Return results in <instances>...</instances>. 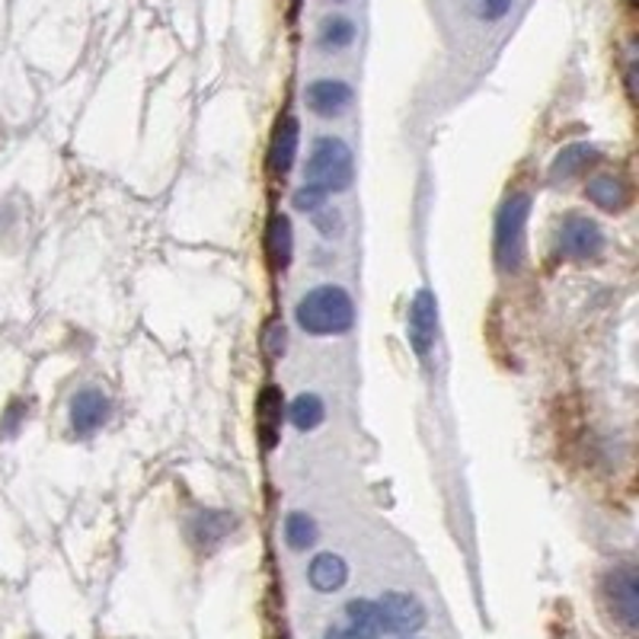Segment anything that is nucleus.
Returning a JSON list of instances; mask_svg holds the SVG:
<instances>
[{
	"label": "nucleus",
	"mask_w": 639,
	"mask_h": 639,
	"mask_svg": "<svg viewBox=\"0 0 639 639\" xmlns=\"http://www.w3.org/2000/svg\"><path fill=\"white\" fill-rule=\"evenodd\" d=\"M295 320L310 336H342L355 323V305L345 288L339 285H320L310 288L295 307Z\"/></svg>",
	"instance_id": "1"
},
{
	"label": "nucleus",
	"mask_w": 639,
	"mask_h": 639,
	"mask_svg": "<svg viewBox=\"0 0 639 639\" xmlns=\"http://www.w3.org/2000/svg\"><path fill=\"white\" fill-rule=\"evenodd\" d=\"M534 199L528 192H515L502 202L496 214V241H492V256L499 273L512 275L524 263V244H528V217H531Z\"/></svg>",
	"instance_id": "2"
},
{
	"label": "nucleus",
	"mask_w": 639,
	"mask_h": 639,
	"mask_svg": "<svg viewBox=\"0 0 639 639\" xmlns=\"http://www.w3.org/2000/svg\"><path fill=\"white\" fill-rule=\"evenodd\" d=\"M307 185L320 192H345L355 180V160L342 138H320L307 157Z\"/></svg>",
	"instance_id": "3"
},
{
	"label": "nucleus",
	"mask_w": 639,
	"mask_h": 639,
	"mask_svg": "<svg viewBox=\"0 0 639 639\" xmlns=\"http://www.w3.org/2000/svg\"><path fill=\"white\" fill-rule=\"evenodd\" d=\"M601 598L614 627L624 637H637L639 627V576L633 563H617L601 578Z\"/></svg>",
	"instance_id": "4"
},
{
	"label": "nucleus",
	"mask_w": 639,
	"mask_h": 639,
	"mask_svg": "<svg viewBox=\"0 0 639 639\" xmlns=\"http://www.w3.org/2000/svg\"><path fill=\"white\" fill-rule=\"evenodd\" d=\"M377 605V624L384 637H413L426 627V605L409 592H387Z\"/></svg>",
	"instance_id": "5"
},
{
	"label": "nucleus",
	"mask_w": 639,
	"mask_h": 639,
	"mask_svg": "<svg viewBox=\"0 0 639 639\" xmlns=\"http://www.w3.org/2000/svg\"><path fill=\"white\" fill-rule=\"evenodd\" d=\"M605 246V234L592 217L582 214H569L560 227H556V256L563 259H595Z\"/></svg>",
	"instance_id": "6"
},
{
	"label": "nucleus",
	"mask_w": 639,
	"mask_h": 639,
	"mask_svg": "<svg viewBox=\"0 0 639 639\" xmlns=\"http://www.w3.org/2000/svg\"><path fill=\"white\" fill-rule=\"evenodd\" d=\"M406 336H409V345L416 349V355L428 359V352L435 349V339H438V305H435V295L426 288L409 305Z\"/></svg>",
	"instance_id": "7"
},
{
	"label": "nucleus",
	"mask_w": 639,
	"mask_h": 639,
	"mask_svg": "<svg viewBox=\"0 0 639 639\" xmlns=\"http://www.w3.org/2000/svg\"><path fill=\"white\" fill-rule=\"evenodd\" d=\"M377 605L368 598H355L342 608V620L327 630V639H381Z\"/></svg>",
	"instance_id": "8"
},
{
	"label": "nucleus",
	"mask_w": 639,
	"mask_h": 639,
	"mask_svg": "<svg viewBox=\"0 0 639 639\" xmlns=\"http://www.w3.org/2000/svg\"><path fill=\"white\" fill-rule=\"evenodd\" d=\"M109 413H113V403L103 391H96V387L77 391L71 400V428H74V435L87 438L93 432H99L109 423Z\"/></svg>",
	"instance_id": "9"
},
{
	"label": "nucleus",
	"mask_w": 639,
	"mask_h": 639,
	"mask_svg": "<svg viewBox=\"0 0 639 639\" xmlns=\"http://www.w3.org/2000/svg\"><path fill=\"white\" fill-rule=\"evenodd\" d=\"M352 103V87L333 81V77H323V81H313L305 90V106L313 116H323V119H333L339 113H345Z\"/></svg>",
	"instance_id": "10"
},
{
	"label": "nucleus",
	"mask_w": 639,
	"mask_h": 639,
	"mask_svg": "<svg viewBox=\"0 0 639 639\" xmlns=\"http://www.w3.org/2000/svg\"><path fill=\"white\" fill-rule=\"evenodd\" d=\"M298 141H301V125L295 116H281L273 131L269 145V173L273 177H288L298 157Z\"/></svg>",
	"instance_id": "11"
},
{
	"label": "nucleus",
	"mask_w": 639,
	"mask_h": 639,
	"mask_svg": "<svg viewBox=\"0 0 639 639\" xmlns=\"http://www.w3.org/2000/svg\"><path fill=\"white\" fill-rule=\"evenodd\" d=\"M601 163V151L588 141H576V145H566L563 151L553 157L550 163V180L553 183H569L582 173H588L592 167Z\"/></svg>",
	"instance_id": "12"
},
{
	"label": "nucleus",
	"mask_w": 639,
	"mask_h": 639,
	"mask_svg": "<svg viewBox=\"0 0 639 639\" xmlns=\"http://www.w3.org/2000/svg\"><path fill=\"white\" fill-rule=\"evenodd\" d=\"M281 400L285 396H281V391L275 384L263 387V394L256 400V423H259V438H263L266 451H273L275 445H278V438H281V416H285V403Z\"/></svg>",
	"instance_id": "13"
},
{
	"label": "nucleus",
	"mask_w": 639,
	"mask_h": 639,
	"mask_svg": "<svg viewBox=\"0 0 639 639\" xmlns=\"http://www.w3.org/2000/svg\"><path fill=\"white\" fill-rule=\"evenodd\" d=\"M585 195H588L592 205H598L601 212L608 214H620L630 205V185L624 183L620 177H614V173H601V177L588 180Z\"/></svg>",
	"instance_id": "14"
},
{
	"label": "nucleus",
	"mask_w": 639,
	"mask_h": 639,
	"mask_svg": "<svg viewBox=\"0 0 639 639\" xmlns=\"http://www.w3.org/2000/svg\"><path fill=\"white\" fill-rule=\"evenodd\" d=\"M307 582L313 585V592L333 595L349 582V566L339 553H320V556H313L310 569H307Z\"/></svg>",
	"instance_id": "15"
},
{
	"label": "nucleus",
	"mask_w": 639,
	"mask_h": 639,
	"mask_svg": "<svg viewBox=\"0 0 639 639\" xmlns=\"http://www.w3.org/2000/svg\"><path fill=\"white\" fill-rule=\"evenodd\" d=\"M266 253H269V263H273L275 273H285L291 266V256H295V231H291V221L285 214H275L269 221V231H266Z\"/></svg>",
	"instance_id": "16"
},
{
	"label": "nucleus",
	"mask_w": 639,
	"mask_h": 639,
	"mask_svg": "<svg viewBox=\"0 0 639 639\" xmlns=\"http://www.w3.org/2000/svg\"><path fill=\"white\" fill-rule=\"evenodd\" d=\"M231 531H234V518L227 515V512H202V515H195L189 521V537H192L195 547L202 550L221 544Z\"/></svg>",
	"instance_id": "17"
},
{
	"label": "nucleus",
	"mask_w": 639,
	"mask_h": 639,
	"mask_svg": "<svg viewBox=\"0 0 639 639\" xmlns=\"http://www.w3.org/2000/svg\"><path fill=\"white\" fill-rule=\"evenodd\" d=\"M285 544L291 550H298V553H305L317 544V537H320V531H317V521L307 515V512H288L285 515Z\"/></svg>",
	"instance_id": "18"
},
{
	"label": "nucleus",
	"mask_w": 639,
	"mask_h": 639,
	"mask_svg": "<svg viewBox=\"0 0 639 639\" xmlns=\"http://www.w3.org/2000/svg\"><path fill=\"white\" fill-rule=\"evenodd\" d=\"M355 42V23L345 20V17H327L320 23V32H317V45L323 52H342Z\"/></svg>",
	"instance_id": "19"
},
{
	"label": "nucleus",
	"mask_w": 639,
	"mask_h": 639,
	"mask_svg": "<svg viewBox=\"0 0 639 639\" xmlns=\"http://www.w3.org/2000/svg\"><path fill=\"white\" fill-rule=\"evenodd\" d=\"M288 416H291V426L298 428V432H313V428H320V423H323L327 406H323V400L317 394H301L291 403Z\"/></svg>",
	"instance_id": "20"
},
{
	"label": "nucleus",
	"mask_w": 639,
	"mask_h": 639,
	"mask_svg": "<svg viewBox=\"0 0 639 639\" xmlns=\"http://www.w3.org/2000/svg\"><path fill=\"white\" fill-rule=\"evenodd\" d=\"M464 7L483 23H499L512 10V0H464Z\"/></svg>",
	"instance_id": "21"
},
{
	"label": "nucleus",
	"mask_w": 639,
	"mask_h": 639,
	"mask_svg": "<svg viewBox=\"0 0 639 639\" xmlns=\"http://www.w3.org/2000/svg\"><path fill=\"white\" fill-rule=\"evenodd\" d=\"M313 227H317V234H323L327 241H333V237L342 234V214L323 205V209L313 212Z\"/></svg>",
	"instance_id": "22"
},
{
	"label": "nucleus",
	"mask_w": 639,
	"mask_h": 639,
	"mask_svg": "<svg viewBox=\"0 0 639 639\" xmlns=\"http://www.w3.org/2000/svg\"><path fill=\"white\" fill-rule=\"evenodd\" d=\"M291 202H295V209H298V212H317V209H323V205H327V192H320V189H313V185H301V189H298V192H295V199H291Z\"/></svg>",
	"instance_id": "23"
},
{
	"label": "nucleus",
	"mask_w": 639,
	"mask_h": 639,
	"mask_svg": "<svg viewBox=\"0 0 639 639\" xmlns=\"http://www.w3.org/2000/svg\"><path fill=\"white\" fill-rule=\"evenodd\" d=\"M266 349H269L273 359H281V355H285V327H281V323H273V327H269V342H266Z\"/></svg>",
	"instance_id": "24"
},
{
	"label": "nucleus",
	"mask_w": 639,
	"mask_h": 639,
	"mask_svg": "<svg viewBox=\"0 0 639 639\" xmlns=\"http://www.w3.org/2000/svg\"><path fill=\"white\" fill-rule=\"evenodd\" d=\"M406 639H409V637H406Z\"/></svg>",
	"instance_id": "25"
}]
</instances>
